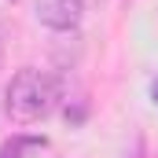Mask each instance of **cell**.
Returning <instances> with one entry per match:
<instances>
[{
  "label": "cell",
  "instance_id": "3957f363",
  "mask_svg": "<svg viewBox=\"0 0 158 158\" xmlns=\"http://www.w3.org/2000/svg\"><path fill=\"white\" fill-rule=\"evenodd\" d=\"M44 147H48L44 136H15V140H7V143L0 147V158H33V155H40Z\"/></svg>",
  "mask_w": 158,
  "mask_h": 158
},
{
  "label": "cell",
  "instance_id": "6da1fadb",
  "mask_svg": "<svg viewBox=\"0 0 158 158\" xmlns=\"http://www.w3.org/2000/svg\"><path fill=\"white\" fill-rule=\"evenodd\" d=\"M59 85L40 70H19L7 85V114L15 121H40L55 110Z\"/></svg>",
  "mask_w": 158,
  "mask_h": 158
},
{
  "label": "cell",
  "instance_id": "277c9868",
  "mask_svg": "<svg viewBox=\"0 0 158 158\" xmlns=\"http://www.w3.org/2000/svg\"><path fill=\"white\" fill-rule=\"evenodd\" d=\"M151 99H155V103H158V77L151 81Z\"/></svg>",
  "mask_w": 158,
  "mask_h": 158
},
{
  "label": "cell",
  "instance_id": "7a4b0ae2",
  "mask_svg": "<svg viewBox=\"0 0 158 158\" xmlns=\"http://www.w3.org/2000/svg\"><path fill=\"white\" fill-rule=\"evenodd\" d=\"M81 15H85V4L81 0H37V22L48 30H77Z\"/></svg>",
  "mask_w": 158,
  "mask_h": 158
}]
</instances>
